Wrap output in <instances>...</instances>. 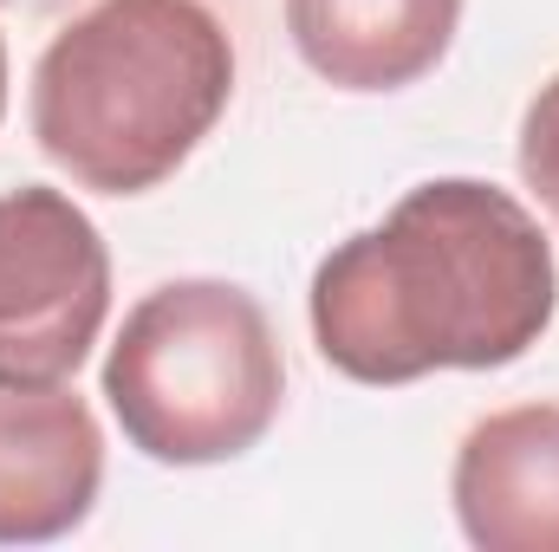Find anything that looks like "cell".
<instances>
[{
  "label": "cell",
  "mask_w": 559,
  "mask_h": 552,
  "mask_svg": "<svg viewBox=\"0 0 559 552\" xmlns=\"http://www.w3.org/2000/svg\"><path fill=\"white\" fill-rule=\"evenodd\" d=\"M559 312V261L521 195L481 176L417 182L378 228L338 241L306 292L319 358L371 391L436 371H501Z\"/></svg>",
  "instance_id": "cell-1"
},
{
  "label": "cell",
  "mask_w": 559,
  "mask_h": 552,
  "mask_svg": "<svg viewBox=\"0 0 559 552\" xmlns=\"http://www.w3.org/2000/svg\"><path fill=\"white\" fill-rule=\"evenodd\" d=\"M235 98V39L209 0H92L33 65L26 118L92 195L163 189Z\"/></svg>",
  "instance_id": "cell-2"
},
{
  "label": "cell",
  "mask_w": 559,
  "mask_h": 552,
  "mask_svg": "<svg viewBox=\"0 0 559 552\" xmlns=\"http://www.w3.org/2000/svg\"><path fill=\"white\" fill-rule=\"evenodd\" d=\"M105 404L124 442L163 468L241 461L286 404L267 305L235 279H163L105 351Z\"/></svg>",
  "instance_id": "cell-3"
},
{
  "label": "cell",
  "mask_w": 559,
  "mask_h": 552,
  "mask_svg": "<svg viewBox=\"0 0 559 552\" xmlns=\"http://www.w3.org/2000/svg\"><path fill=\"white\" fill-rule=\"evenodd\" d=\"M111 319V248L46 182L0 195V384H72Z\"/></svg>",
  "instance_id": "cell-4"
},
{
  "label": "cell",
  "mask_w": 559,
  "mask_h": 552,
  "mask_svg": "<svg viewBox=\"0 0 559 552\" xmlns=\"http://www.w3.org/2000/svg\"><path fill=\"white\" fill-rule=\"evenodd\" d=\"M105 429L66 384H0V547H46L92 520Z\"/></svg>",
  "instance_id": "cell-5"
},
{
  "label": "cell",
  "mask_w": 559,
  "mask_h": 552,
  "mask_svg": "<svg viewBox=\"0 0 559 552\" xmlns=\"http://www.w3.org/2000/svg\"><path fill=\"white\" fill-rule=\"evenodd\" d=\"M462 540L481 552H559V404L481 416L449 468Z\"/></svg>",
  "instance_id": "cell-6"
},
{
  "label": "cell",
  "mask_w": 559,
  "mask_h": 552,
  "mask_svg": "<svg viewBox=\"0 0 559 552\" xmlns=\"http://www.w3.org/2000/svg\"><path fill=\"white\" fill-rule=\"evenodd\" d=\"M286 33L332 92H404L449 59L462 0H286Z\"/></svg>",
  "instance_id": "cell-7"
},
{
  "label": "cell",
  "mask_w": 559,
  "mask_h": 552,
  "mask_svg": "<svg viewBox=\"0 0 559 552\" xmlns=\"http://www.w3.org/2000/svg\"><path fill=\"white\" fill-rule=\"evenodd\" d=\"M514 163H521V182L534 189L540 215L554 221V235H559V72L527 98V111H521Z\"/></svg>",
  "instance_id": "cell-8"
},
{
  "label": "cell",
  "mask_w": 559,
  "mask_h": 552,
  "mask_svg": "<svg viewBox=\"0 0 559 552\" xmlns=\"http://www.w3.org/2000/svg\"><path fill=\"white\" fill-rule=\"evenodd\" d=\"M0 118H7V39H0Z\"/></svg>",
  "instance_id": "cell-9"
}]
</instances>
